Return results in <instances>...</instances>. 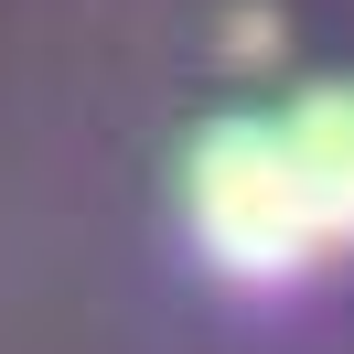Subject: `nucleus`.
<instances>
[{"instance_id": "nucleus-1", "label": "nucleus", "mask_w": 354, "mask_h": 354, "mask_svg": "<svg viewBox=\"0 0 354 354\" xmlns=\"http://www.w3.org/2000/svg\"><path fill=\"white\" fill-rule=\"evenodd\" d=\"M183 215H194L204 258L236 268V279H290V268H311V247H333L301 161H290V129H268V118H225V129L194 140Z\"/></svg>"}, {"instance_id": "nucleus-2", "label": "nucleus", "mask_w": 354, "mask_h": 354, "mask_svg": "<svg viewBox=\"0 0 354 354\" xmlns=\"http://www.w3.org/2000/svg\"><path fill=\"white\" fill-rule=\"evenodd\" d=\"M290 161L311 183V215L333 247H354V86H322L290 108Z\"/></svg>"}]
</instances>
